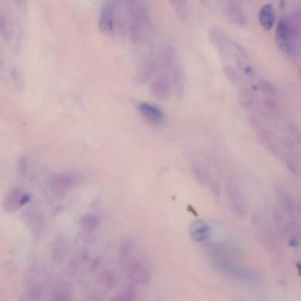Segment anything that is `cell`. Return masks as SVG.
<instances>
[{
  "label": "cell",
  "mask_w": 301,
  "mask_h": 301,
  "mask_svg": "<svg viewBox=\"0 0 301 301\" xmlns=\"http://www.w3.org/2000/svg\"><path fill=\"white\" fill-rule=\"evenodd\" d=\"M277 39L280 47L289 53L293 52L291 42V31L289 22L285 18L281 19L277 25Z\"/></svg>",
  "instance_id": "obj_9"
},
{
  "label": "cell",
  "mask_w": 301,
  "mask_h": 301,
  "mask_svg": "<svg viewBox=\"0 0 301 301\" xmlns=\"http://www.w3.org/2000/svg\"><path fill=\"white\" fill-rule=\"evenodd\" d=\"M127 273L132 282L136 284H145L150 279L147 265L140 259H132L127 266Z\"/></svg>",
  "instance_id": "obj_4"
},
{
  "label": "cell",
  "mask_w": 301,
  "mask_h": 301,
  "mask_svg": "<svg viewBox=\"0 0 301 301\" xmlns=\"http://www.w3.org/2000/svg\"><path fill=\"white\" fill-rule=\"evenodd\" d=\"M298 269L300 276H301V263L297 265Z\"/></svg>",
  "instance_id": "obj_28"
},
{
  "label": "cell",
  "mask_w": 301,
  "mask_h": 301,
  "mask_svg": "<svg viewBox=\"0 0 301 301\" xmlns=\"http://www.w3.org/2000/svg\"><path fill=\"white\" fill-rule=\"evenodd\" d=\"M24 218L26 226L34 236L38 238L41 236L44 230V221L40 212L36 209H29L25 212Z\"/></svg>",
  "instance_id": "obj_7"
},
{
  "label": "cell",
  "mask_w": 301,
  "mask_h": 301,
  "mask_svg": "<svg viewBox=\"0 0 301 301\" xmlns=\"http://www.w3.org/2000/svg\"><path fill=\"white\" fill-rule=\"evenodd\" d=\"M290 130L291 133H292L293 137L295 138V140L299 142V143H301V132L299 128L293 124L291 125Z\"/></svg>",
  "instance_id": "obj_27"
},
{
  "label": "cell",
  "mask_w": 301,
  "mask_h": 301,
  "mask_svg": "<svg viewBox=\"0 0 301 301\" xmlns=\"http://www.w3.org/2000/svg\"><path fill=\"white\" fill-rule=\"evenodd\" d=\"M75 180L69 175H56L51 177L49 185L51 189L58 193H64L74 187Z\"/></svg>",
  "instance_id": "obj_11"
},
{
  "label": "cell",
  "mask_w": 301,
  "mask_h": 301,
  "mask_svg": "<svg viewBox=\"0 0 301 301\" xmlns=\"http://www.w3.org/2000/svg\"><path fill=\"white\" fill-rule=\"evenodd\" d=\"M215 265L221 273L234 279L255 281L258 279L257 274L253 271L224 258L216 259L215 261Z\"/></svg>",
  "instance_id": "obj_1"
},
{
  "label": "cell",
  "mask_w": 301,
  "mask_h": 301,
  "mask_svg": "<svg viewBox=\"0 0 301 301\" xmlns=\"http://www.w3.org/2000/svg\"><path fill=\"white\" fill-rule=\"evenodd\" d=\"M29 199V194L25 191L19 189L12 190L3 198L2 209L5 213H14L27 204Z\"/></svg>",
  "instance_id": "obj_2"
},
{
  "label": "cell",
  "mask_w": 301,
  "mask_h": 301,
  "mask_svg": "<svg viewBox=\"0 0 301 301\" xmlns=\"http://www.w3.org/2000/svg\"><path fill=\"white\" fill-rule=\"evenodd\" d=\"M140 113L148 123L158 125L163 123L165 115L164 112L157 106L147 102H143L139 107Z\"/></svg>",
  "instance_id": "obj_6"
},
{
  "label": "cell",
  "mask_w": 301,
  "mask_h": 301,
  "mask_svg": "<svg viewBox=\"0 0 301 301\" xmlns=\"http://www.w3.org/2000/svg\"><path fill=\"white\" fill-rule=\"evenodd\" d=\"M157 70V66L154 62H150L144 64L139 69L136 75L138 83L142 84L147 83L154 77Z\"/></svg>",
  "instance_id": "obj_14"
},
{
  "label": "cell",
  "mask_w": 301,
  "mask_h": 301,
  "mask_svg": "<svg viewBox=\"0 0 301 301\" xmlns=\"http://www.w3.org/2000/svg\"><path fill=\"white\" fill-rule=\"evenodd\" d=\"M227 195L231 210L237 216L244 217L247 213L246 198L236 184L230 182L227 185Z\"/></svg>",
  "instance_id": "obj_3"
},
{
  "label": "cell",
  "mask_w": 301,
  "mask_h": 301,
  "mask_svg": "<svg viewBox=\"0 0 301 301\" xmlns=\"http://www.w3.org/2000/svg\"><path fill=\"white\" fill-rule=\"evenodd\" d=\"M259 21L261 26L266 31H269L273 28L276 21V15L272 4L265 5L261 9L259 13Z\"/></svg>",
  "instance_id": "obj_13"
},
{
  "label": "cell",
  "mask_w": 301,
  "mask_h": 301,
  "mask_svg": "<svg viewBox=\"0 0 301 301\" xmlns=\"http://www.w3.org/2000/svg\"><path fill=\"white\" fill-rule=\"evenodd\" d=\"M52 297V300L69 301L71 300V294L68 289L64 287H61L55 290Z\"/></svg>",
  "instance_id": "obj_23"
},
{
  "label": "cell",
  "mask_w": 301,
  "mask_h": 301,
  "mask_svg": "<svg viewBox=\"0 0 301 301\" xmlns=\"http://www.w3.org/2000/svg\"><path fill=\"white\" fill-rule=\"evenodd\" d=\"M260 88L261 91L268 95H273L276 93L274 86L267 81L263 80L260 82Z\"/></svg>",
  "instance_id": "obj_26"
},
{
  "label": "cell",
  "mask_w": 301,
  "mask_h": 301,
  "mask_svg": "<svg viewBox=\"0 0 301 301\" xmlns=\"http://www.w3.org/2000/svg\"><path fill=\"white\" fill-rule=\"evenodd\" d=\"M277 193L279 195L280 200L284 205V206L289 210H292L293 208V204L290 197L289 196L285 191L282 188H279L277 189Z\"/></svg>",
  "instance_id": "obj_24"
},
{
  "label": "cell",
  "mask_w": 301,
  "mask_h": 301,
  "mask_svg": "<svg viewBox=\"0 0 301 301\" xmlns=\"http://www.w3.org/2000/svg\"><path fill=\"white\" fill-rule=\"evenodd\" d=\"M136 292L132 287H128L117 294L112 300L114 301H133L136 298Z\"/></svg>",
  "instance_id": "obj_22"
},
{
  "label": "cell",
  "mask_w": 301,
  "mask_h": 301,
  "mask_svg": "<svg viewBox=\"0 0 301 301\" xmlns=\"http://www.w3.org/2000/svg\"><path fill=\"white\" fill-rule=\"evenodd\" d=\"M191 170L196 180L201 184L206 185L209 181V175L204 165L198 160L191 162Z\"/></svg>",
  "instance_id": "obj_16"
},
{
  "label": "cell",
  "mask_w": 301,
  "mask_h": 301,
  "mask_svg": "<svg viewBox=\"0 0 301 301\" xmlns=\"http://www.w3.org/2000/svg\"><path fill=\"white\" fill-rule=\"evenodd\" d=\"M211 231L210 225L202 220L194 221L190 227V234L192 239L198 243L204 242L208 240Z\"/></svg>",
  "instance_id": "obj_10"
},
{
  "label": "cell",
  "mask_w": 301,
  "mask_h": 301,
  "mask_svg": "<svg viewBox=\"0 0 301 301\" xmlns=\"http://www.w3.org/2000/svg\"><path fill=\"white\" fill-rule=\"evenodd\" d=\"M65 248L63 241L57 240L52 245L51 249V254L53 260L57 262L61 261L63 259L65 254Z\"/></svg>",
  "instance_id": "obj_20"
},
{
  "label": "cell",
  "mask_w": 301,
  "mask_h": 301,
  "mask_svg": "<svg viewBox=\"0 0 301 301\" xmlns=\"http://www.w3.org/2000/svg\"><path fill=\"white\" fill-rule=\"evenodd\" d=\"M210 39L218 49L221 57L226 59L228 55V41L226 35L217 28H213L210 31Z\"/></svg>",
  "instance_id": "obj_12"
},
{
  "label": "cell",
  "mask_w": 301,
  "mask_h": 301,
  "mask_svg": "<svg viewBox=\"0 0 301 301\" xmlns=\"http://www.w3.org/2000/svg\"><path fill=\"white\" fill-rule=\"evenodd\" d=\"M239 101L241 106L247 108L252 105L253 95L252 92L247 88L241 89L239 93Z\"/></svg>",
  "instance_id": "obj_21"
},
{
  "label": "cell",
  "mask_w": 301,
  "mask_h": 301,
  "mask_svg": "<svg viewBox=\"0 0 301 301\" xmlns=\"http://www.w3.org/2000/svg\"><path fill=\"white\" fill-rule=\"evenodd\" d=\"M175 13L180 18H186L187 15V0H170Z\"/></svg>",
  "instance_id": "obj_19"
},
{
  "label": "cell",
  "mask_w": 301,
  "mask_h": 301,
  "mask_svg": "<svg viewBox=\"0 0 301 301\" xmlns=\"http://www.w3.org/2000/svg\"><path fill=\"white\" fill-rule=\"evenodd\" d=\"M100 282L106 289H114L117 284L116 277L110 271H104L101 274Z\"/></svg>",
  "instance_id": "obj_18"
},
{
  "label": "cell",
  "mask_w": 301,
  "mask_h": 301,
  "mask_svg": "<svg viewBox=\"0 0 301 301\" xmlns=\"http://www.w3.org/2000/svg\"><path fill=\"white\" fill-rule=\"evenodd\" d=\"M171 79L165 74H160L154 79L151 85V92L155 98L165 100L170 97L172 92Z\"/></svg>",
  "instance_id": "obj_5"
},
{
  "label": "cell",
  "mask_w": 301,
  "mask_h": 301,
  "mask_svg": "<svg viewBox=\"0 0 301 301\" xmlns=\"http://www.w3.org/2000/svg\"><path fill=\"white\" fill-rule=\"evenodd\" d=\"M114 4L109 1L104 5L101 12L99 24L101 31L107 35L112 34L114 29Z\"/></svg>",
  "instance_id": "obj_8"
},
{
  "label": "cell",
  "mask_w": 301,
  "mask_h": 301,
  "mask_svg": "<svg viewBox=\"0 0 301 301\" xmlns=\"http://www.w3.org/2000/svg\"><path fill=\"white\" fill-rule=\"evenodd\" d=\"M173 79L175 88L178 94L183 93L184 88V77L180 67L174 65L173 71Z\"/></svg>",
  "instance_id": "obj_17"
},
{
  "label": "cell",
  "mask_w": 301,
  "mask_h": 301,
  "mask_svg": "<svg viewBox=\"0 0 301 301\" xmlns=\"http://www.w3.org/2000/svg\"><path fill=\"white\" fill-rule=\"evenodd\" d=\"M224 72L226 77L228 78L231 83L237 84L239 81V77L236 70L230 65L225 66L224 68Z\"/></svg>",
  "instance_id": "obj_25"
},
{
  "label": "cell",
  "mask_w": 301,
  "mask_h": 301,
  "mask_svg": "<svg viewBox=\"0 0 301 301\" xmlns=\"http://www.w3.org/2000/svg\"><path fill=\"white\" fill-rule=\"evenodd\" d=\"M100 218L97 215L87 214L79 219V224L82 230L87 233L93 232L100 226Z\"/></svg>",
  "instance_id": "obj_15"
},
{
  "label": "cell",
  "mask_w": 301,
  "mask_h": 301,
  "mask_svg": "<svg viewBox=\"0 0 301 301\" xmlns=\"http://www.w3.org/2000/svg\"><path fill=\"white\" fill-rule=\"evenodd\" d=\"M281 6L284 7V0H280Z\"/></svg>",
  "instance_id": "obj_29"
}]
</instances>
